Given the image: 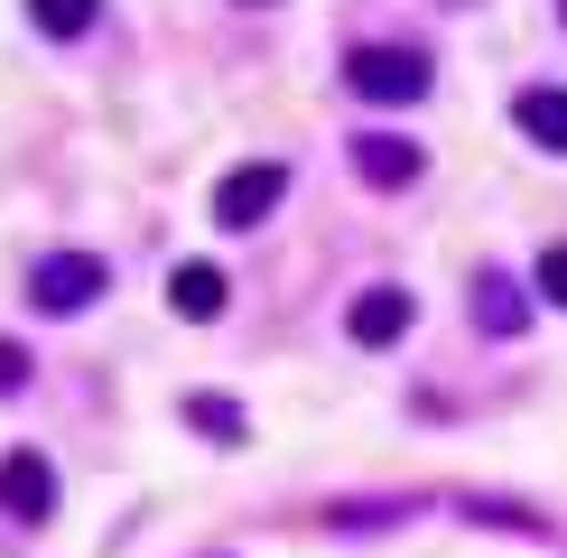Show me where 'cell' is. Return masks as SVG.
I'll return each mask as SVG.
<instances>
[{
	"label": "cell",
	"mask_w": 567,
	"mask_h": 558,
	"mask_svg": "<svg viewBox=\"0 0 567 558\" xmlns=\"http://www.w3.org/2000/svg\"><path fill=\"white\" fill-rule=\"evenodd\" d=\"M429 75H437V65L419 56V46H353V56H344V84L363 93V103H382V112L419 103V93H429Z\"/></svg>",
	"instance_id": "obj_1"
},
{
	"label": "cell",
	"mask_w": 567,
	"mask_h": 558,
	"mask_svg": "<svg viewBox=\"0 0 567 558\" xmlns=\"http://www.w3.org/2000/svg\"><path fill=\"white\" fill-rule=\"evenodd\" d=\"M103 289H112V270L93 261V251H47V261L29 270V308L38 317H84Z\"/></svg>",
	"instance_id": "obj_2"
},
{
	"label": "cell",
	"mask_w": 567,
	"mask_h": 558,
	"mask_svg": "<svg viewBox=\"0 0 567 558\" xmlns=\"http://www.w3.org/2000/svg\"><path fill=\"white\" fill-rule=\"evenodd\" d=\"M279 196H289V168H279V158H251V168H233L215 186V224L224 232H251V224L279 215Z\"/></svg>",
	"instance_id": "obj_3"
},
{
	"label": "cell",
	"mask_w": 567,
	"mask_h": 558,
	"mask_svg": "<svg viewBox=\"0 0 567 558\" xmlns=\"http://www.w3.org/2000/svg\"><path fill=\"white\" fill-rule=\"evenodd\" d=\"M56 512V465L38 447H10L0 456V521H47Z\"/></svg>",
	"instance_id": "obj_4"
},
{
	"label": "cell",
	"mask_w": 567,
	"mask_h": 558,
	"mask_svg": "<svg viewBox=\"0 0 567 558\" xmlns=\"http://www.w3.org/2000/svg\"><path fill=\"white\" fill-rule=\"evenodd\" d=\"M419 168H429V149H419V140H400V131H363V140H353V177L382 186V196L419 186Z\"/></svg>",
	"instance_id": "obj_5"
},
{
	"label": "cell",
	"mask_w": 567,
	"mask_h": 558,
	"mask_svg": "<svg viewBox=\"0 0 567 558\" xmlns=\"http://www.w3.org/2000/svg\"><path fill=\"white\" fill-rule=\"evenodd\" d=\"M410 317H419V308H410V289H391V279H382V289H363V298L344 308V335L382 354V344H400V335H410Z\"/></svg>",
	"instance_id": "obj_6"
},
{
	"label": "cell",
	"mask_w": 567,
	"mask_h": 558,
	"mask_svg": "<svg viewBox=\"0 0 567 558\" xmlns=\"http://www.w3.org/2000/svg\"><path fill=\"white\" fill-rule=\"evenodd\" d=\"M168 308H177L186 326H215V317L233 308V279H224L215 261H177V279H168Z\"/></svg>",
	"instance_id": "obj_7"
},
{
	"label": "cell",
	"mask_w": 567,
	"mask_h": 558,
	"mask_svg": "<svg viewBox=\"0 0 567 558\" xmlns=\"http://www.w3.org/2000/svg\"><path fill=\"white\" fill-rule=\"evenodd\" d=\"M512 122L530 131V149L567 158V84H522V93H512Z\"/></svg>",
	"instance_id": "obj_8"
},
{
	"label": "cell",
	"mask_w": 567,
	"mask_h": 558,
	"mask_svg": "<svg viewBox=\"0 0 567 558\" xmlns=\"http://www.w3.org/2000/svg\"><path fill=\"white\" fill-rule=\"evenodd\" d=\"M475 326H484V335H522V326H530V298H522L512 270H484L475 279Z\"/></svg>",
	"instance_id": "obj_9"
},
{
	"label": "cell",
	"mask_w": 567,
	"mask_h": 558,
	"mask_svg": "<svg viewBox=\"0 0 567 558\" xmlns=\"http://www.w3.org/2000/svg\"><path fill=\"white\" fill-rule=\"evenodd\" d=\"M103 19V0H29V29L38 38H84Z\"/></svg>",
	"instance_id": "obj_10"
},
{
	"label": "cell",
	"mask_w": 567,
	"mask_h": 558,
	"mask_svg": "<svg viewBox=\"0 0 567 558\" xmlns=\"http://www.w3.org/2000/svg\"><path fill=\"white\" fill-rule=\"evenodd\" d=\"M186 428H205V437H224V447H243L251 418L233 410V401H215V391H196V401H186Z\"/></svg>",
	"instance_id": "obj_11"
},
{
	"label": "cell",
	"mask_w": 567,
	"mask_h": 558,
	"mask_svg": "<svg viewBox=\"0 0 567 558\" xmlns=\"http://www.w3.org/2000/svg\"><path fill=\"white\" fill-rule=\"evenodd\" d=\"M539 289H549L558 308H567V242H558V251H539Z\"/></svg>",
	"instance_id": "obj_12"
},
{
	"label": "cell",
	"mask_w": 567,
	"mask_h": 558,
	"mask_svg": "<svg viewBox=\"0 0 567 558\" xmlns=\"http://www.w3.org/2000/svg\"><path fill=\"white\" fill-rule=\"evenodd\" d=\"M29 382V354H19V344H0V391H19Z\"/></svg>",
	"instance_id": "obj_13"
},
{
	"label": "cell",
	"mask_w": 567,
	"mask_h": 558,
	"mask_svg": "<svg viewBox=\"0 0 567 558\" xmlns=\"http://www.w3.org/2000/svg\"><path fill=\"white\" fill-rule=\"evenodd\" d=\"M558 19H567V0H558Z\"/></svg>",
	"instance_id": "obj_14"
},
{
	"label": "cell",
	"mask_w": 567,
	"mask_h": 558,
	"mask_svg": "<svg viewBox=\"0 0 567 558\" xmlns=\"http://www.w3.org/2000/svg\"><path fill=\"white\" fill-rule=\"evenodd\" d=\"M251 10H261V0H251Z\"/></svg>",
	"instance_id": "obj_15"
}]
</instances>
